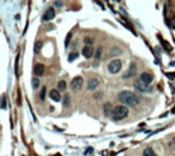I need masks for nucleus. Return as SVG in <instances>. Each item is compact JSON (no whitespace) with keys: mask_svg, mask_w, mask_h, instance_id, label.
<instances>
[{"mask_svg":"<svg viewBox=\"0 0 175 156\" xmlns=\"http://www.w3.org/2000/svg\"><path fill=\"white\" fill-rule=\"evenodd\" d=\"M82 54L84 55V58H86V59H90V58L94 55V47L85 46L83 48V51H82Z\"/></svg>","mask_w":175,"mask_h":156,"instance_id":"obj_7","label":"nucleus"},{"mask_svg":"<svg viewBox=\"0 0 175 156\" xmlns=\"http://www.w3.org/2000/svg\"><path fill=\"white\" fill-rule=\"evenodd\" d=\"M41 48H42V42H41V41H38V42H36V43H35L34 51H35L36 53H38V52L41 51Z\"/></svg>","mask_w":175,"mask_h":156,"instance_id":"obj_18","label":"nucleus"},{"mask_svg":"<svg viewBox=\"0 0 175 156\" xmlns=\"http://www.w3.org/2000/svg\"><path fill=\"white\" fill-rule=\"evenodd\" d=\"M121 67H122V64L119 59H114L109 63L108 65V71L110 73H118L120 70H121Z\"/></svg>","mask_w":175,"mask_h":156,"instance_id":"obj_3","label":"nucleus"},{"mask_svg":"<svg viewBox=\"0 0 175 156\" xmlns=\"http://www.w3.org/2000/svg\"><path fill=\"white\" fill-rule=\"evenodd\" d=\"M77 58H78V53H77V52H72V53L69 55V61H70V63H72L73 60H76V59H77Z\"/></svg>","mask_w":175,"mask_h":156,"instance_id":"obj_17","label":"nucleus"},{"mask_svg":"<svg viewBox=\"0 0 175 156\" xmlns=\"http://www.w3.org/2000/svg\"><path fill=\"white\" fill-rule=\"evenodd\" d=\"M85 42H88V43H91L92 41H91V38H85Z\"/></svg>","mask_w":175,"mask_h":156,"instance_id":"obj_25","label":"nucleus"},{"mask_svg":"<svg viewBox=\"0 0 175 156\" xmlns=\"http://www.w3.org/2000/svg\"><path fill=\"white\" fill-rule=\"evenodd\" d=\"M44 97H46V88H42L41 94H40V99H41V100H44Z\"/></svg>","mask_w":175,"mask_h":156,"instance_id":"obj_22","label":"nucleus"},{"mask_svg":"<svg viewBox=\"0 0 175 156\" xmlns=\"http://www.w3.org/2000/svg\"><path fill=\"white\" fill-rule=\"evenodd\" d=\"M49 96H51V99H52L53 101H55V102H59V101L61 100V95L59 94V91H58V90H55V89L51 90V93H49Z\"/></svg>","mask_w":175,"mask_h":156,"instance_id":"obj_10","label":"nucleus"},{"mask_svg":"<svg viewBox=\"0 0 175 156\" xmlns=\"http://www.w3.org/2000/svg\"><path fill=\"white\" fill-rule=\"evenodd\" d=\"M143 156H157V155L151 148H147L144 150V153H143Z\"/></svg>","mask_w":175,"mask_h":156,"instance_id":"obj_14","label":"nucleus"},{"mask_svg":"<svg viewBox=\"0 0 175 156\" xmlns=\"http://www.w3.org/2000/svg\"><path fill=\"white\" fill-rule=\"evenodd\" d=\"M127 115H128V108H127V107H126V106H116L115 108L113 109L112 118L115 121H119V120L125 119Z\"/></svg>","mask_w":175,"mask_h":156,"instance_id":"obj_2","label":"nucleus"},{"mask_svg":"<svg viewBox=\"0 0 175 156\" xmlns=\"http://www.w3.org/2000/svg\"><path fill=\"white\" fill-rule=\"evenodd\" d=\"M102 52H103V48H102V47H99V48H97V51H96V53H95V58H96V60H99L100 58H101Z\"/></svg>","mask_w":175,"mask_h":156,"instance_id":"obj_16","label":"nucleus"},{"mask_svg":"<svg viewBox=\"0 0 175 156\" xmlns=\"http://www.w3.org/2000/svg\"><path fill=\"white\" fill-rule=\"evenodd\" d=\"M31 84H33V88L34 89H36V88H38V85H40V81H38V78H33V81H31Z\"/></svg>","mask_w":175,"mask_h":156,"instance_id":"obj_20","label":"nucleus"},{"mask_svg":"<svg viewBox=\"0 0 175 156\" xmlns=\"http://www.w3.org/2000/svg\"><path fill=\"white\" fill-rule=\"evenodd\" d=\"M70 102H71L70 95L66 94V95H65V99H64V106H65V107H69V106H70Z\"/></svg>","mask_w":175,"mask_h":156,"instance_id":"obj_19","label":"nucleus"},{"mask_svg":"<svg viewBox=\"0 0 175 156\" xmlns=\"http://www.w3.org/2000/svg\"><path fill=\"white\" fill-rule=\"evenodd\" d=\"M54 6H63V3H60V1H55V3H54Z\"/></svg>","mask_w":175,"mask_h":156,"instance_id":"obj_24","label":"nucleus"},{"mask_svg":"<svg viewBox=\"0 0 175 156\" xmlns=\"http://www.w3.org/2000/svg\"><path fill=\"white\" fill-rule=\"evenodd\" d=\"M71 38H72V33H69V34H67L66 40H65V46H66V47H69V43H70V41H71Z\"/></svg>","mask_w":175,"mask_h":156,"instance_id":"obj_21","label":"nucleus"},{"mask_svg":"<svg viewBox=\"0 0 175 156\" xmlns=\"http://www.w3.org/2000/svg\"><path fill=\"white\" fill-rule=\"evenodd\" d=\"M139 79H140L143 83L150 85V83H151L152 79H153V76H152L151 73H149V72H143V73L140 75V78H139Z\"/></svg>","mask_w":175,"mask_h":156,"instance_id":"obj_6","label":"nucleus"},{"mask_svg":"<svg viewBox=\"0 0 175 156\" xmlns=\"http://www.w3.org/2000/svg\"><path fill=\"white\" fill-rule=\"evenodd\" d=\"M134 86H135V89L139 90V91H142V93H148V91H151V86H150V85H148V84H145V83H143L140 79H139V81H135Z\"/></svg>","mask_w":175,"mask_h":156,"instance_id":"obj_5","label":"nucleus"},{"mask_svg":"<svg viewBox=\"0 0 175 156\" xmlns=\"http://www.w3.org/2000/svg\"><path fill=\"white\" fill-rule=\"evenodd\" d=\"M134 73H135V64L132 63V64L130 65V69L127 70V72L124 75V78H130V77H132Z\"/></svg>","mask_w":175,"mask_h":156,"instance_id":"obj_12","label":"nucleus"},{"mask_svg":"<svg viewBox=\"0 0 175 156\" xmlns=\"http://www.w3.org/2000/svg\"><path fill=\"white\" fill-rule=\"evenodd\" d=\"M91 153H92V148H88V149H86V151H85L84 154H85V155H88V154H91Z\"/></svg>","mask_w":175,"mask_h":156,"instance_id":"obj_23","label":"nucleus"},{"mask_svg":"<svg viewBox=\"0 0 175 156\" xmlns=\"http://www.w3.org/2000/svg\"><path fill=\"white\" fill-rule=\"evenodd\" d=\"M34 71H35L36 76H43V73H44V65L43 64H37L35 66Z\"/></svg>","mask_w":175,"mask_h":156,"instance_id":"obj_11","label":"nucleus"},{"mask_svg":"<svg viewBox=\"0 0 175 156\" xmlns=\"http://www.w3.org/2000/svg\"><path fill=\"white\" fill-rule=\"evenodd\" d=\"M55 17V11H54V8L53 7H51V8H48L47 11L44 12V15H43V21H52V19Z\"/></svg>","mask_w":175,"mask_h":156,"instance_id":"obj_9","label":"nucleus"},{"mask_svg":"<svg viewBox=\"0 0 175 156\" xmlns=\"http://www.w3.org/2000/svg\"><path fill=\"white\" fill-rule=\"evenodd\" d=\"M66 86H67V85H66V82H65V81H60L59 83H58V89L61 90V91H63V90H66Z\"/></svg>","mask_w":175,"mask_h":156,"instance_id":"obj_15","label":"nucleus"},{"mask_svg":"<svg viewBox=\"0 0 175 156\" xmlns=\"http://www.w3.org/2000/svg\"><path fill=\"white\" fill-rule=\"evenodd\" d=\"M113 109H114V108H112V104H110V103H106L104 108H103V112H104L106 115H109L110 113H113Z\"/></svg>","mask_w":175,"mask_h":156,"instance_id":"obj_13","label":"nucleus"},{"mask_svg":"<svg viewBox=\"0 0 175 156\" xmlns=\"http://www.w3.org/2000/svg\"><path fill=\"white\" fill-rule=\"evenodd\" d=\"M99 84H100V81L97 79V78H90L89 82H88L86 88H88V90H95L96 88L99 86Z\"/></svg>","mask_w":175,"mask_h":156,"instance_id":"obj_8","label":"nucleus"},{"mask_svg":"<svg viewBox=\"0 0 175 156\" xmlns=\"http://www.w3.org/2000/svg\"><path fill=\"white\" fill-rule=\"evenodd\" d=\"M83 84H84L83 78L82 77H76V78H73L72 82H71V89L73 91H78L83 86Z\"/></svg>","mask_w":175,"mask_h":156,"instance_id":"obj_4","label":"nucleus"},{"mask_svg":"<svg viewBox=\"0 0 175 156\" xmlns=\"http://www.w3.org/2000/svg\"><path fill=\"white\" fill-rule=\"evenodd\" d=\"M119 101L127 106H137L139 103V97L132 91H121L119 94Z\"/></svg>","mask_w":175,"mask_h":156,"instance_id":"obj_1","label":"nucleus"}]
</instances>
